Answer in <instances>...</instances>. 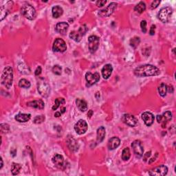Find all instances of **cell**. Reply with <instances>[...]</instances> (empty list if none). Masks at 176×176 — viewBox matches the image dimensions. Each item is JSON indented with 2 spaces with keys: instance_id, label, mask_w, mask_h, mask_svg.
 I'll list each match as a JSON object with an SVG mask.
<instances>
[{
  "instance_id": "1",
  "label": "cell",
  "mask_w": 176,
  "mask_h": 176,
  "mask_svg": "<svg viewBox=\"0 0 176 176\" xmlns=\"http://www.w3.org/2000/svg\"><path fill=\"white\" fill-rule=\"evenodd\" d=\"M160 74V70L153 65H140L134 70V75L138 77L158 76Z\"/></svg>"
},
{
  "instance_id": "2",
  "label": "cell",
  "mask_w": 176,
  "mask_h": 176,
  "mask_svg": "<svg viewBox=\"0 0 176 176\" xmlns=\"http://www.w3.org/2000/svg\"><path fill=\"white\" fill-rule=\"evenodd\" d=\"M1 83L6 89H10L13 83V69L10 66H7L2 74Z\"/></svg>"
},
{
  "instance_id": "3",
  "label": "cell",
  "mask_w": 176,
  "mask_h": 176,
  "mask_svg": "<svg viewBox=\"0 0 176 176\" xmlns=\"http://www.w3.org/2000/svg\"><path fill=\"white\" fill-rule=\"evenodd\" d=\"M21 13L23 17H25L26 19L29 20L34 19L37 16L36 10L33 6L30 4L23 6L21 8Z\"/></svg>"
},
{
  "instance_id": "4",
  "label": "cell",
  "mask_w": 176,
  "mask_h": 176,
  "mask_svg": "<svg viewBox=\"0 0 176 176\" xmlns=\"http://www.w3.org/2000/svg\"><path fill=\"white\" fill-rule=\"evenodd\" d=\"M88 28L87 26L85 24L81 26L78 30H74L72 31L71 33H70V38L72 39V40L75 41L76 42H79L80 40H81L82 37L85 34V33H87Z\"/></svg>"
},
{
  "instance_id": "5",
  "label": "cell",
  "mask_w": 176,
  "mask_h": 176,
  "mask_svg": "<svg viewBox=\"0 0 176 176\" xmlns=\"http://www.w3.org/2000/svg\"><path fill=\"white\" fill-rule=\"evenodd\" d=\"M37 89L39 94L45 98L48 97L50 93V87L44 79H40L39 81L38 82Z\"/></svg>"
},
{
  "instance_id": "6",
  "label": "cell",
  "mask_w": 176,
  "mask_h": 176,
  "mask_svg": "<svg viewBox=\"0 0 176 176\" xmlns=\"http://www.w3.org/2000/svg\"><path fill=\"white\" fill-rule=\"evenodd\" d=\"M173 13V9L171 7H165V8H162L159 13H158V17L162 22L167 23L170 21L171 17Z\"/></svg>"
},
{
  "instance_id": "7",
  "label": "cell",
  "mask_w": 176,
  "mask_h": 176,
  "mask_svg": "<svg viewBox=\"0 0 176 176\" xmlns=\"http://www.w3.org/2000/svg\"><path fill=\"white\" fill-rule=\"evenodd\" d=\"M13 6V2L12 1H2L1 2V18L0 20L2 21L5 17L10 13V10L12 9Z\"/></svg>"
},
{
  "instance_id": "8",
  "label": "cell",
  "mask_w": 176,
  "mask_h": 176,
  "mask_svg": "<svg viewBox=\"0 0 176 176\" xmlns=\"http://www.w3.org/2000/svg\"><path fill=\"white\" fill-rule=\"evenodd\" d=\"M100 39L96 35H91L88 38V48L91 53H94L99 47Z\"/></svg>"
},
{
  "instance_id": "9",
  "label": "cell",
  "mask_w": 176,
  "mask_h": 176,
  "mask_svg": "<svg viewBox=\"0 0 176 176\" xmlns=\"http://www.w3.org/2000/svg\"><path fill=\"white\" fill-rule=\"evenodd\" d=\"M85 79L87 81V87H90L96 83L100 80V75L98 72L94 74L88 72L85 74Z\"/></svg>"
},
{
  "instance_id": "10",
  "label": "cell",
  "mask_w": 176,
  "mask_h": 176,
  "mask_svg": "<svg viewBox=\"0 0 176 176\" xmlns=\"http://www.w3.org/2000/svg\"><path fill=\"white\" fill-rule=\"evenodd\" d=\"M117 8V3L115 2H111L109 4L106 8L101 10L98 12V15L101 17H109L114 12L116 8Z\"/></svg>"
},
{
  "instance_id": "11",
  "label": "cell",
  "mask_w": 176,
  "mask_h": 176,
  "mask_svg": "<svg viewBox=\"0 0 176 176\" xmlns=\"http://www.w3.org/2000/svg\"><path fill=\"white\" fill-rule=\"evenodd\" d=\"M52 50L54 52H64L67 50V45L65 42L62 39L57 38L54 42L52 45Z\"/></svg>"
},
{
  "instance_id": "12",
  "label": "cell",
  "mask_w": 176,
  "mask_h": 176,
  "mask_svg": "<svg viewBox=\"0 0 176 176\" xmlns=\"http://www.w3.org/2000/svg\"><path fill=\"white\" fill-rule=\"evenodd\" d=\"M52 163L59 169L64 170L66 168V163L64 160V158L60 154H55L52 158Z\"/></svg>"
},
{
  "instance_id": "13",
  "label": "cell",
  "mask_w": 176,
  "mask_h": 176,
  "mask_svg": "<svg viewBox=\"0 0 176 176\" xmlns=\"http://www.w3.org/2000/svg\"><path fill=\"white\" fill-rule=\"evenodd\" d=\"M172 119V113L169 111H167L163 115L157 116V121L158 122L161 123L162 127L164 128L166 127L167 123Z\"/></svg>"
},
{
  "instance_id": "14",
  "label": "cell",
  "mask_w": 176,
  "mask_h": 176,
  "mask_svg": "<svg viewBox=\"0 0 176 176\" xmlns=\"http://www.w3.org/2000/svg\"><path fill=\"white\" fill-rule=\"evenodd\" d=\"M132 147L133 149V152L136 154V156L138 158H141L144 153V149L142 145L141 142L138 140H136L133 141L132 144Z\"/></svg>"
},
{
  "instance_id": "15",
  "label": "cell",
  "mask_w": 176,
  "mask_h": 176,
  "mask_svg": "<svg viewBox=\"0 0 176 176\" xmlns=\"http://www.w3.org/2000/svg\"><path fill=\"white\" fill-rule=\"evenodd\" d=\"M168 172V168L164 165H160L159 167L153 168L149 171V174L150 175L155 176H164L167 175Z\"/></svg>"
},
{
  "instance_id": "16",
  "label": "cell",
  "mask_w": 176,
  "mask_h": 176,
  "mask_svg": "<svg viewBox=\"0 0 176 176\" xmlns=\"http://www.w3.org/2000/svg\"><path fill=\"white\" fill-rule=\"evenodd\" d=\"M88 128L87 123L84 120H79L75 125V132L79 135L85 133Z\"/></svg>"
},
{
  "instance_id": "17",
  "label": "cell",
  "mask_w": 176,
  "mask_h": 176,
  "mask_svg": "<svg viewBox=\"0 0 176 176\" xmlns=\"http://www.w3.org/2000/svg\"><path fill=\"white\" fill-rule=\"evenodd\" d=\"M122 121L123 122L129 127H135L137 125V123H138V120L136 119L134 116L129 114L123 115Z\"/></svg>"
},
{
  "instance_id": "18",
  "label": "cell",
  "mask_w": 176,
  "mask_h": 176,
  "mask_svg": "<svg viewBox=\"0 0 176 176\" xmlns=\"http://www.w3.org/2000/svg\"><path fill=\"white\" fill-rule=\"evenodd\" d=\"M142 119L147 126H151L154 122V116L149 111H145L142 114Z\"/></svg>"
},
{
  "instance_id": "19",
  "label": "cell",
  "mask_w": 176,
  "mask_h": 176,
  "mask_svg": "<svg viewBox=\"0 0 176 176\" xmlns=\"http://www.w3.org/2000/svg\"><path fill=\"white\" fill-rule=\"evenodd\" d=\"M112 72H113V68L111 64H106L101 70L102 76H103L104 79H108L111 75Z\"/></svg>"
},
{
  "instance_id": "20",
  "label": "cell",
  "mask_w": 176,
  "mask_h": 176,
  "mask_svg": "<svg viewBox=\"0 0 176 176\" xmlns=\"http://www.w3.org/2000/svg\"><path fill=\"white\" fill-rule=\"evenodd\" d=\"M67 144L69 149L72 151H77L79 149V145L78 142L76 141V140L73 138L72 136H68V140H67Z\"/></svg>"
},
{
  "instance_id": "21",
  "label": "cell",
  "mask_w": 176,
  "mask_h": 176,
  "mask_svg": "<svg viewBox=\"0 0 176 176\" xmlns=\"http://www.w3.org/2000/svg\"><path fill=\"white\" fill-rule=\"evenodd\" d=\"M120 144H121V140L118 137H112L109 140L107 146L109 149L114 150L119 147Z\"/></svg>"
},
{
  "instance_id": "22",
  "label": "cell",
  "mask_w": 176,
  "mask_h": 176,
  "mask_svg": "<svg viewBox=\"0 0 176 176\" xmlns=\"http://www.w3.org/2000/svg\"><path fill=\"white\" fill-rule=\"evenodd\" d=\"M68 28H69V24L66 22H60L58 23L57 24V26H56V30L57 32H58L59 33L61 34H65L67 31L68 30Z\"/></svg>"
},
{
  "instance_id": "23",
  "label": "cell",
  "mask_w": 176,
  "mask_h": 176,
  "mask_svg": "<svg viewBox=\"0 0 176 176\" xmlns=\"http://www.w3.org/2000/svg\"><path fill=\"white\" fill-rule=\"evenodd\" d=\"M27 105L28 107H31L33 108L36 109H39V110H42L45 107V104L43 100L39 99V100H35L33 101H30L27 103Z\"/></svg>"
},
{
  "instance_id": "24",
  "label": "cell",
  "mask_w": 176,
  "mask_h": 176,
  "mask_svg": "<svg viewBox=\"0 0 176 176\" xmlns=\"http://www.w3.org/2000/svg\"><path fill=\"white\" fill-rule=\"evenodd\" d=\"M31 118L30 114H18L15 116V119L19 122H26L29 121Z\"/></svg>"
},
{
  "instance_id": "25",
  "label": "cell",
  "mask_w": 176,
  "mask_h": 176,
  "mask_svg": "<svg viewBox=\"0 0 176 176\" xmlns=\"http://www.w3.org/2000/svg\"><path fill=\"white\" fill-rule=\"evenodd\" d=\"M97 136H96V140L98 143H101L103 141V140L105 137V129L104 127L101 126L99 128L97 129Z\"/></svg>"
},
{
  "instance_id": "26",
  "label": "cell",
  "mask_w": 176,
  "mask_h": 176,
  "mask_svg": "<svg viewBox=\"0 0 176 176\" xmlns=\"http://www.w3.org/2000/svg\"><path fill=\"white\" fill-rule=\"evenodd\" d=\"M76 104L80 111L84 112L87 110V103L85 100L81 98H77L76 100Z\"/></svg>"
},
{
  "instance_id": "27",
  "label": "cell",
  "mask_w": 176,
  "mask_h": 176,
  "mask_svg": "<svg viewBox=\"0 0 176 176\" xmlns=\"http://www.w3.org/2000/svg\"><path fill=\"white\" fill-rule=\"evenodd\" d=\"M63 13V10L61 6H55L52 9V14L54 18H59V17H61Z\"/></svg>"
},
{
  "instance_id": "28",
  "label": "cell",
  "mask_w": 176,
  "mask_h": 176,
  "mask_svg": "<svg viewBox=\"0 0 176 176\" xmlns=\"http://www.w3.org/2000/svg\"><path fill=\"white\" fill-rule=\"evenodd\" d=\"M158 93H159L160 96L164 97L167 95V93L168 91V87H167L166 84L161 83L160 85L158 87Z\"/></svg>"
},
{
  "instance_id": "29",
  "label": "cell",
  "mask_w": 176,
  "mask_h": 176,
  "mask_svg": "<svg viewBox=\"0 0 176 176\" xmlns=\"http://www.w3.org/2000/svg\"><path fill=\"white\" fill-rule=\"evenodd\" d=\"M145 9H146V4L143 2H139L134 8L135 11L140 14L142 13L144 11H145Z\"/></svg>"
},
{
  "instance_id": "30",
  "label": "cell",
  "mask_w": 176,
  "mask_h": 176,
  "mask_svg": "<svg viewBox=\"0 0 176 176\" xmlns=\"http://www.w3.org/2000/svg\"><path fill=\"white\" fill-rule=\"evenodd\" d=\"M65 101L63 98H58L57 99L55 100L54 102V105L52 107V110H57V109L61 106V105L65 104Z\"/></svg>"
},
{
  "instance_id": "31",
  "label": "cell",
  "mask_w": 176,
  "mask_h": 176,
  "mask_svg": "<svg viewBox=\"0 0 176 176\" xmlns=\"http://www.w3.org/2000/svg\"><path fill=\"white\" fill-rule=\"evenodd\" d=\"M22 168V165L18 163H13L11 167V172L13 175H16L19 174V171Z\"/></svg>"
},
{
  "instance_id": "32",
  "label": "cell",
  "mask_w": 176,
  "mask_h": 176,
  "mask_svg": "<svg viewBox=\"0 0 176 176\" xmlns=\"http://www.w3.org/2000/svg\"><path fill=\"white\" fill-rule=\"evenodd\" d=\"M130 157H131V153H130L129 149L128 147L125 148L122 153V159L124 161H127L129 160Z\"/></svg>"
},
{
  "instance_id": "33",
  "label": "cell",
  "mask_w": 176,
  "mask_h": 176,
  "mask_svg": "<svg viewBox=\"0 0 176 176\" xmlns=\"http://www.w3.org/2000/svg\"><path fill=\"white\" fill-rule=\"evenodd\" d=\"M31 85V84L30 83L29 80H28L25 79H21L19 82V86L20 87H22V88H29Z\"/></svg>"
},
{
  "instance_id": "34",
  "label": "cell",
  "mask_w": 176,
  "mask_h": 176,
  "mask_svg": "<svg viewBox=\"0 0 176 176\" xmlns=\"http://www.w3.org/2000/svg\"><path fill=\"white\" fill-rule=\"evenodd\" d=\"M140 38L138 37H135L130 40V45H131V46L133 47V48H136L140 44Z\"/></svg>"
},
{
  "instance_id": "35",
  "label": "cell",
  "mask_w": 176,
  "mask_h": 176,
  "mask_svg": "<svg viewBox=\"0 0 176 176\" xmlns=\"http://www.w3.org/2000/svg\"><path fill=\"white\" fill-rule=\"evenodd\" d=\"M45 116L44 115H39V116H37L36 117L34 118V123L35 124H40V123L43 122L45 121Z\"/></svg>"
},
{
  "instance_id": "36",
  "label": "cell",
  "mask_w": 176,
  "mask_h": 176,
  "mask_svg": "<svg viewBox=\"0 0 176 176\" xmlns=\"http://www.w3.org/2000/svg\"><path fill=\"white\" fill-rule=\"evenodd\" d=\"M52 72L54 74L57 75H61V72H62V68L61 66H59L58 65H54L53 68H52Z\"/></svg>"
},
{
  "instance_id": "37",
  "label": "cell",
  "mask_w": 176,
  "mask_h": 176,
  "mask_svg": "<svg viewBox=\"0 0 176 176\" xmlns=\"http://www.w3.org/2000/svg\"><path fill=\"white\" fill-rule=\"evenodd\" d=\"M0 128H1V132L2 133H7L10 131V127L8 124H1L0 125Z\"/></svg>"
},
{
  "instance_id": "38",
  "label": "cell",
  "mask_w": 176,
  "mask_h": 176,
  "mask_svg": "<svg viewBox=\"0 0 176 176\" xmlns=\"http://www.w3.org/2000/svg\"><path fill=\"white\" fill-rule=\"evenodd\" d=\"M140 27H141V30L143 32V33H146L147 29V22L145 20H142L141 23H140Z\"/></svg>"
},
{
  "instance_id": "39",
  "label": "cell",
  "mask_w": 176,
  "mask_h": 176,
  "mask_svg": "<svg viewBox=\"0 0 176 176\" xmlns=\"http://www.w3.org/2000/svg\"><path fill=\"white\" fill-rule=\"evenodd\" d=\"M160 3V1L159 0H156V1H153L151 4V9H155L157 7L159 6V4Z\"/></svg>"
},
{
  "instance_id": "40",
  "label": "cell",
  "mask_w": 176,
  "mask_h": 176,
  "mask_svg": "<svg viewBox=\"0 0 176 176\" xmlns=\"http://www.w3.org/2000/svg\"><path fill=\"white\" fill-rule=\"evenodd\" d=\"M107 3V1H104V0H101V1H97L96 2V4L98 7H102V6H103L105 5V3Z\"/></svg>"
},
{
  "instance_id": "41",
  "label": "cell",
  "mask_w": 176,
  "mask_h": 176,
  "mask_svg": "<svg viewBox=\"0 0 176 176\" xmlns=\"http://www.w3.org/2000/svg\"><path fill=\"white\" fill-rule=\"evenodd\" d=\"M41 71H42V70H41V66H38L37 69H36V70H35V72H34L35 75H36V76L40 75L41 73Z\"/></svg>"
},
{
  "instance_id": "42",
  "label": "cell",
  "mask_w": 176,
  "mask_h": 176,
  "mask_svg": "<svg viewBox=\"0 0 176 176\" xmlns=\"http://www.w3.org/2000/svg\"><path fill=\"white\" fill-rule=\"evenodd\" d=\"M155 30H156V26L152 25L151 27L150 30H149V34L150 35H154L155 34Z\"/></svg>"
},
{
  "instance_id": "43",
  "label": "cell",
  "mask_w": 176,
  "mask_h": 176,
  "mask_svg": "<svg viewBox=\"0 0 176 176\" xmlns=\"http://www.w3.org/2000/svg\"><path fill=\"white\" fill-rule=\"evenodd\" d=\"M151 151H149V152H147L146 154L144 155V161L146 162L148 160V158L151 156Z\"/></svg>"
},
{
  "instance_id": "44",
  "label": "cell",
  "mask_w": 176,
  "mask_h": 176,
  "mask_svg": "<svg viewBox=\"0 0 176 176\" xmlns=\"http://www.w3.org/2000/svg\"><path fill=\"white\" fill-rule=\"evenodd\" d=\"M61 111H57L56 113L54 114V116L55 117H59V116H61Z\"/></svg>"
},
{
  "instance_id": "45",
  "label": "cell",
  "mask_w": 176,
  "mask_h": 176,
  "mask_svg": "<svg viewBox=\"0 0 176 176\" xmlns=\"http://www.w3.org/2000/svg\"><path fill=\"white\" fill-rule=\"evenodd\" d=\"M157 157H158V153H156V157H155V158H152V159H151V160H149V164L152 163L153 161H155V160H156V158H157Z\"/></svg>"
},
{
  "instance_id": "46",
  "label": "cell",
  "mask_w": 176,
  "mask_h": 176,
  "mask_svg": "<svg viewBox=\"0 0 176 176\" xmlns=\"http://www.w3.org/2000/svg\"><path fill=\"white\" fill-rule=\"evenodd\" d=\"M93 115V111L92 110H90V111L88 112V114H87V116L89 117V118H91V116Z\"/></svg>"
},
{
  "instance_id": "47",
  "label": "cell",
  "mask_w": 176,
  "mask_h": 176,
  "mask_svg": "<svg viewBox=\"0 0 176 176\" xmlns=\"http://www.w3.org/2000/svg\"><path fill=\"white\" fill-rule=\"evenodd\" d=\"M0 160H1V167H0V169L3 167V160H2V158L1 157L0 158Z\"/></svg>"
}]
</instances>
